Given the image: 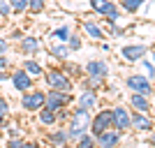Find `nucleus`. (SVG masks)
<instances>
[{"label":"nucleus","instance_id":"1","mask_svg":"<svg viewBox=\"0 0 155 148\" xmlns=\"http://www.w3.org/2000/svg\"><path fill=\"white\" fill-rule=\"evenodd\" d=\"M91 120H93V113L86 109H79V107H74V111L70 113V120H67V125H65V130H67V139H70V143H74L81 134H86V132H91Z\"/></svg>","mask_w":155,"mask_h":148},{"label":"nucleus","instance_id":"2","mask_svg":"<svg viewBox=\"0 0 155 148\" xmlns=\"http://www.w3.org/2000/svg\"><path fill=\"white\" fill-rule=\"evenodd\" d=\"M42 79H44L46 88H51V90H72L74 88V79L67 77L63 67H49V70H44V77Z\"/></svg>","mask_w":155,"mask_h":148},{"label":"nucleus","instance_id":"3","mask_svg":"<svg viewBox=\"0 0 155 148\" xmlns=\"http://www.w3.org/2000/svg\"><path fill=\"white\" fill-rule=\"evenodd\" d=\"M88 5H91V9L95 14H100V16H104V19L109 21V26H116L118 19H120V9H118L116 0H86Z\"/></svg>","mask_w":155,"mask_h":148},{"label":"nucleus","instance_id":"4","mask_svg":"<svg viewBox=\"0 0 155 148\" xmlns=\"http://www.w3.org/2000/svg\"><path fill=\"white\" fill-rule=\"evenodd\" d=\"M44 97H46V90H42V88H32L28 93H21V97H19L21 109L28 111V113H37L44 107Z\"/></svg>","mask_w":155,"mask_h":148},{"label":"nucleus","instance_id":"5","mask_svg":"<svg viewBox=\"0 0 155 148\" xmlns=\"http://www.w3.org/2000/svg\"><path fill=\"white\" fill-rule=\"evenodd\" d=\"M72 93L70 90H51L46 88V97H44V107H49V109L58 111V109H67L72 104Z\"/></svg>","mask_w":155,"mask_h":148},{"label":"nucleus","instance_id":"6","mask_svg":"<svg viewBox=\"0 0 155 148\" xmlns=\"http://www.w3.org/2000/svg\"><path fill=\"white\" fill-rule=\"evenodd\" d=\"M35 81H37V79H32L23 67H16V70H12V74H9V84L14 86L16 93H28V90H32L35 88Z\"/></svg>","mask_w":155,"mask_h":148},{"label":"nucleus","instance_id":"7","mask_svg":"<svg viewBox=\"0 0 155 148\" xmlns=\"http://www.w3.org/2000/svg\"><path fill=\"white\" fill-rule=\"evenodd\" d=\"M111 127L118 132L132 130V111H127V107H111Z\"/></svg>","mask_w":155,"mask_h":148},{"label":"nucleus","instance_id":"8","mask_svg":"<svg viewBox=\"0 0 155 148\" xmlns=\"http://www.w3.org/2000/svg\"><path fill=\"white\" fill-rule=\"evenodd\" d=\"M125 86H127L132 93H141V95H146V97H150V93H155L150 79L143 77V74H130V77L125 79Z\"/></svg>","mask_w":155,"mask_h":148},{"label":"nucleus","instance_id":"9","mask_svg":"<svg viewBox=\"0 0 155 148\" xmlns=\"http://www.w3.org/2000/svg\"><path fill=\"white\" fill-rule=\"evenodd\" d=\"M16 49H19L21 56H26V58H35V56L42 51V39L35 37V35H23V37L16 42Z\"/></svg>","mask_w":155,"mask_h":148},{"label":"nucleus","instance_id":"10","mask_svg":"<svg viewBox=\"0 0 155 148\" xmlns=\"http://www.w3.org/2000/svg\"><path fill=\"white\" fill-rule=\"evenodd\" d=\"M84 74H86V77H95V79H109L111 67H109L107 60L93 58V60H88V63L84 65Z\"/></svg>","mask_w":155,"mask_h":148},{"label":"nucleus","instance_id":"11","mask_svg":"<svg viewBox=\"0 0 155 148\" xmlns=\"http://www.w3.org/2000/svg\"><path fill=\"white\" fill-rule=\"evenodd\" d=\"M111 127V109H100L93 113V120H91V134H100L104 130Z\"/></svg>","mask_w":155,"mask_h":148},{"label":"nucleus","instance_id":"12","mask_svg":"<svg viewBox=\"0 0 155 148\" xmlns=\"http://www.w3.org/2000/svg\"><path fill=\"white\" fill-rule=\"evenodd\" d=\"M95 139H97V148H118V143L123 139V132L109 127V130H104V132H100Z\"/></svg>","mask_w":155,"mask_h":148},{"label":"nucleus","instance_id":"13","mask_svg":"<svg viewBox=\"0 0 155 148\" xmlns=\"http://www.w3.org/2000/svg\"><path fill=\"white\" fill-rule=\"evenodd\" d=\"M74 102H77L79 109H86V111H95L97 104H100V97H97V90H84L74 97Z\"/></svg>","mask_w":155,"mask_h":148},{"label":"nucleus","instance_id":"14","mask_svg":"<svg viewBox=\"0 0 155 148\" xmlns=\"http://www.w3.org/2000/svg\"><path fill=\"white\" fill-rule=\"evenodd\" d=\"M143 56H146V46L143 44H125L120 49V58L127 60V63H139Z\"/></svg>","mask_w":155,"mask_h":148},{"label":"nucleus","instance_id":"15","mask_svg":"<svg viewBox=\"0 0 155 148\" xmlns=\"http://www.w3.org/2000/svg\"><path fill=\"white\" fill-rule=\"evenodd\" d=\"M49 56H51L53 60H58V63H65V60H70L72 51H70V46H67V42H53L51 39V44H49Z\"/></svg>","mask_w":155,"mask_h":148},{"label":"nucleus","instance_id":"16","mask_svg":"<svg viewBox=\"0 0 155 148\" xmlns=\"http://www.w3.org/2000/svg\"><path fill=\"white\" fill-rule=\"evenodd\" d=\"M81 30H84L86 37L95 39V42H102V39H104V30L97 26L93 19H81Z\"/></svg>","mask_w":155,"mask_h":148},{"label":"nucleus","instance_id":"17","mask_svg":"<svg viewBox=\"0 0 155 148\" xmlns=\"http://www.w3.org/2000/svg\"><path fill=\"white\" fill-rule=\"evenodd\" d=\"M132 130H134V132H150V130H153V120H150L146 113L132 111Z\"/></svg>","mask_w":155,"mask_h":148},{"label":"nucleus","instance_id":"18","mask_svg":"<svg viewBox=\"0 0 155 148\" xmlns=\"http://www.w3.org/2000/svg\"><path fill=\"white\" fill-rule=\"evenodd\" d=\"M46 141L51 143L53 148H60L65 146V143H70V139H67V130L65 127H51V132H46Z\"/></svg>","mask_w":155,"mask_h":148},{"label":"nucleus","instance_id":"19","mask_svg":"<svg viewBox=\"0 0 155 148\" xmlns=\"http://www.w3.org/2000/svg\"><path fill=\"white\" fill-rule=\"evenodd\" d=\"M130 107L134 111H139V113H148L150 111V100L146 95H141V93H132V95H130Z\"/></svg>","mask_w":155,"mask_h":148},{"label":"nucleus","instance_id":"20","mask_svg":"<svg viewBox=\"0 0 155 148\" xmlns=\"http://www.w3.org/2000/svg\"><path fill=\"white\" fill-rule=\"evenodd\" d=\"M37 120L42 127H56L58 125V116H56V111L49 109V107H42L37 111Z\"/></svg>","mask_w":155,"mask_h":148},{"label":"nucleus","instance_id":"21","mask_svg":"<svg viewBox=\"0 0 155 148\" xmlns=\"http://www.w3.org/2000/svg\"><path fill=\"white\" fill-rule=\"evenodd\" d=\"M21 67L30 74L32 79H39V77H44V65L39 63L37 58H26L23 63H21Z\"/></svg>","mask_w":155,"mask_h":148},{"label":"nucleus","instance_id":"22","mask_svg":"<svg viewBox=\"0 0 155 148\" xmlns=\"http://www.w3.org/2000/svg\"><path fill=\"white\" fill-rule=\"evenodd\" d=\"M70 35H72V28L67 26V23H63V26H58V28H53V30L49 32V37H51L53 42H67V39H70Z\"/></svg>","mask_w":155,"mask_h":148},{"label":"nucleus","instance_id":"23","mask_svg":"<svg viewBox=\"0 0 155 148\" xmlns=\"http://www.w3.org/2000/svg\"><path fill=\"white\" fill-rule=\"evenodd\" d=\"M146 2H148V0H120V9L127 12V14H137Z\"/></svg>","mask_w":155,"mask_h":148},{"label":"nucleus","instance_id":"24","mask_svg":"<svg viewBox=\"0 0 155 148\" xmlns=\"http://www.w3.org/2000/svg\"><path fill=\"white\" fill-rule=\"evenodd\" d=\"M74 148H97V139H95V134H91V132L81 134L77 141H74Z\"/></svg>","mask_w":155,"mask_h":148},{"label":"nucleus","instance_id":"25","mask_svg":"<svg viewBox=\"0 0 155 148\" xmlns=\"http://www.w3.org/2000/svg\"><path fill=\"white\" fill-rule=\"evenodd\" d=\"M63 70H65V74H67V77H72V79L84 77V67H81V65H77V63H70V60H65V63H63Z\"/></svg>","mask_w":155,"mask_h":148},{"label":"nucleus","instance_id":"26","mask_svg":"<svg viewBox=\"0 0 155 148\" xmlns=\"http://www.w3.org/2000/svg\"><path fill=\"white\" fill-rule=\"evenodd\" d=\"M104 84V79H95V77H81V88L84 90H100Z\"/></svg>","mask_w":155,"mask_h":148},{"label":"nucleus","instance_id":"27","mask_svg":"<svg viewBox=\"0 0 155 148\" xmlns=\"http://www.w3.org/2000/svg\"><path fill=\"white\" fill-rule=\"evenodd\" d=\"M46 9V0H28V14H42Z\"/></svg>","mask_w":155,"mask_h":148},{"label":"nucleus","instance_id":"28","mask_svg":"<svg viewBox=\"0 0 155 148\" xmlns=\"http://www.w3.org/2000/svg\"><path fill=\"white\" fill-rule=\"evenodd\" d=\"M12 5V14L21 16V14H28V0H9Z\"/></svg>","mask_w":155,"mask_h":148},{"label":"nucleus","instance_id":"29","mask_svg":"<svg viewBox=\"0 0 155 148\" xmlns=\"http://www.w3.org/2000/svg\"><path fill=\"white\" fill-rule=\"evenodd\" d=\"M139 65H141V70H143V77H148V79H155V65L150 63V60L141 58V60H139Z\"/></svg>","mask_w":155,"mask_h":148},{"label":"nucleus","instance_id":"30","mask_svg":"<svg viewBox=\"0 0 155 148\" xmlns=\"http://www.w3.org/2000/svg\"><path fill=\"white\" fill-rule=\"evenodd\" d=\"M0 16L2 19H9V16H14L12 14V5H9V0H0Z\"/></svg>","mask_w":155,"mask_h":148},{"label":"nucleus","instance_id":"31","mask_svg":"<svg viewBox=\"0 0 155 148\" xmlns=\"http://www.w3.org/2000/svg\"><path fill=\"white\" fill-rule=\"evenodd\" d=\"M67 46H70V51H79V49H81V37H79L77 32H72V35H70Z\"/></svg>","mask_w":155,"mask_h":148},{"label":"nucleus","instance_id":"32","mask_svg":"<svg viewBox=\"0 0 155 148\" xmlns=\"http://www.w3.org/2000/svg\"><path fill=\"white\" fill-rule=\"evenodd\" d=\"M26 146V139L23 136H14V139H7L5 148H23Z\"/></svg>","mask_w":155,"mask_h":148},{"label":"nucleus","instance_id":"33","mask_svg":"<svg viewBox=\"0 0 155 148\" xmlns=\"http://www.w3.org/2000/svg\"><path fill=\"white\" fill-rule=\"evenodd\" d=\"M9 49H12V42L0 35V56H7V51H9Z\"/></svg>","mask_w":155,"mask_h":148},{"label":"nucleus","instance_id":"34","mask_svg":"<svg viewBox=\"0 0 155 148\" xmlns=\"http://www.w3.org/2000/svg\"><path fill=\"white\" fill-rule=\"evenodd\" d=\"M0 113H5V116H9V102H7V97L0 93Z\"/></svg>","mask_w":155,"mask_h":148},{"label":"nucleus","instance_id":"35","mask_svg":"<svg viewBox=\"0 0 155 148\" xmlns=\"http://www.w3.org/2000/svg\"><path fill=\"white\" fill-rule=\"evenodd\" d=\"M5 130H7V134H9V139H14V136H21V130L16 127V125H9V123H7Z\"/></svg>","mask_w":155,"mask_h":148},{"label":"nucleus","instance_id":"36","mask_svg":"<svg viewBox=\"0 0 155 148\" xmlns=\"http://www.w3.org/2000/svg\"><path fill=\"white\" fill-rule=\"evenodd\" d=\"M70 113H72V111H67V109H58V111H56L58 123H67V120H70Z\"/></svg>","mask_w":155,"mask_h":148},{"label":"nucleus","instance_id":"37","mask_svg":"<svg viewBox=\"0 0 155 148\" xmlns=\"http://www.w3.org/2000/svg\"><path fill=\"white\" fill-rule=\"evenodd\" d=\"M9 67H12V63H9V58H7V56H0V72L9 70Z\"/></svg>","mask_w":155,"mask_h":148},{"label":"nucleus","instance_id":"38","mask_svg":"<svg viewBox=\"0 0 155 148\" xmlns=\"http://www.w3.org/2000/svg\"><path fill=\"white\" fill-rule=\"evenodd\" d=\"M21 37H23V30H21V28H14V30L9 32V39H14V42H19Z\"/></svg>","mask_w":155,"mask_h":148},{"label":"nucleus","instance_id":"39","mask_svg":"<svg viewBox=\"0 0 155 148\" xmlns=\"http://www.w3.org/2000/svg\"><path fill=\"white\" fill-rule=\"evenodd\" d=\"M7 123H9V120H7V116H5V113H0V130H2V127H5V125H7Z\"/></svg>","mask_w":155,"mask_h":148},{"label":"nucleus","instance_id":"40","mask_svg":"<svg viewBox=\"0 0 155 148\" xmlns=\"http://www.w3.org/2000/svg\"><path fill=\"white\" fill-rule=\"evenodd\" d=\"M23 148H39V143L37 141H26V146Z\"/></svg>","mask_w":155,"mask_h":148},{"label":"nucleus","instance_id":"41","mask_svg":"<svg viewBox=\"0 0 155 148\" xmlns=\"http://www.w3.org/2000/svg\"><path fill=\"white\" fill-rule=\"evenodd\" d=\"M148 141H150V143H155V134H150V136H148Z\"/></svg>","mask_w":155,"mask_h":148},{"label":"nucleus","instance_id":"42","mask_svg":"<svg viewBox=\"0 0 155 148\" xmlns=\"http://www.w3.org/2000/svg\"><path fill=\"white\" fill-rule=\"evenodd\" d=\"M39 148H53V146H51V143H46V146H39Z\"/></svg>","mask_w":155,"mask_h":148},{"label":"nucleus","instance_id":"43","mask_svg":"<svg viewBox=\"0 0 155 148\" xmlns=\"http://www.w3.org/2000/svg\"><path fill=\"white\" fill-rule=\"evenodd\" d=\"M60 148H72V143H65V146H60Z\"/></svg>","mask_w":155,"mask_h":148},{"label":"nucleus","instance_id":"44","mask_svg":"<svg viewBox=\"0 0 155 148\" xmlns=\"http://www.w3.org/2000/svg\"><path fill=\"white\" fill-rule=\"evenodd\" d=\"M153 63H155V53H153Z\"/></svg>","mask_w":155,"mask_h":148},{"label":"nucleus","instance_id":"45","mask_svg":"<svg viewBox=\"0 0 155 148\" xmlns=\"http://www.w3.org/2000/svg\"><path fill=\"white\" fill-rule=\"evenodd\" d=\"M0 21H5V19H2V16H0Z\"/></svg>","mask_w":155,"mask_h":148},{"label":"nucleus","instance_id":"46","mask_svg":"<svg viewBox=\"0 0 155 148\" xmlns=\"http://www.w3.org/2000/svg\"><path fill=\"white\" fill-rule=\"evenodd\" d=\"M79 2H81V0H79Z\"/></svg>","mask_w":155,"mask_h":148}]
</instances>
